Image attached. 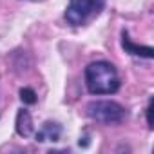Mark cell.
Masks as SVG:
<instances>
[{
	"label": "cell",
	"instance_id": "cell-1",
	"mask_svg": "<svg viewBox=\"0 0 154 154\" xmlns=\"http://www.w3.org/2000/svg\"><path fill=\"white\" fill-rule=\"evenodd\" d=\"M85 85L91 94H114L120 89V76L112 63L93 62L85 67Z\"/></svg>",
	"mask_w": 154,
	"mask_h": 154
},
{
	"label": "cell",
	"instance_id": "cell-3",
	"mask_svg": "<svg viewBox=\"0 0 154 154\" xmlns=\"http://www.w3.org/2000/svg\"><path fill=\"white\" fill-rule=\"evenodd\" d=\"M87 114L105 125H118L125 120V109L111 100H100V102H91L87 105Z\"/></svg>",
	"mask_w": 154,
	"mask_h": 154
},
{
	"label": "cell",
	"instance_id": "cell-4",
	"mask_svg": "<svg viewBox=\"0 0 154 154\" xmlns=\"http://www.w3.org/2000/svg\"><path fill=\"white\" fill-rule=\"evenodd\" d=\"M62 136V127L54 122H45L42 125V129L36 132V141L44 143V141H58Z\"/></svg>",
	"mask_w": 154,
	"mask_h": 154
},
{
	"label": "cell",
	"instance_id": "cell-6",
	"mask_svg": "<svg viewBox=\"0 0 154 154\" xmlns=\"http://www.w3.org/2000/svg\"><path fill=\"white\" fill-rule=\"evenodd\" d=\"M17 132L24 138H29L33 134V120H31L29 111L26 109H20L17 114Z\"/></svg>",
	"mask_w": 154,
	"mask_h": 154
},
{
	"label": "cell",
	"instance_id": "cell-5",
	"mask_svg": "<svg viewBox=\"0 0 154 154\" xmlns=\"http://www.w3.org/2000/svg\"><path fill=\"white\" fill-rule=\"evenodd\" d=\"M122 45H123V49L127 53L136 54V56H143V58H152V53H154L152 47H149V45H138V44H134L129 38L127 31H123V35H122Z\"/></svg>",
	"mask_w": 154,
	"mask_h": 154
},
{
	"label": "cell",
	"instance_id": "cell-8",
	"mask_svg": "<svg viewBox=\"0 0 154 154\" xmlns=\"http://www.w3.org/2000/svg\"><path fill=\"white\" fill-rule=\"evenodd\" d=\"M147 123H149L150 129L154 127V125H152V100L149 102V107H147Z\"/></svg>",
	"mask_w": 154,
	"mask_h": 154
},
{
	"label": "cell",
	"instance_id": "cell-2",
	"mask_svg": "<svg viewBox=\"0 0 154 154\" xmlns=\"http://www.w3.org/2000/svg\"><path fill=\"white\" fill-rule=\"evenodd\" d=\"M105 0H69L65 9V20L71 26H84L91 18L102 13Z\"/></svg>",
	"mask_w": 154,
	"mask_h": 154
},
{
	"label": "cell",
	"instance_id": "cell-7",
	"mask_svg": "<svg viewBox=\"0 0 154 154\" xmlns=\"http://www.w3.org/2000/svg\"><path fill=\"white\" fill-rule=\"evenodd\" d=\"M20 100H22L24 103L31 105V103L36 102V93H35L33 89H29V87H22V89H20Z\"/></svg>",
	"mask_w": 154,
	"mask_h": 154
}]
</instances>
